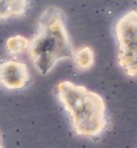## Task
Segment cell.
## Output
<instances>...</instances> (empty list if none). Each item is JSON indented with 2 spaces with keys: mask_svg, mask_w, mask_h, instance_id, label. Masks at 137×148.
<instances>
[{
  "mask_svg": "<svg viewBox=\"0 0 137 148\" xmlns=\"http://www.w3.org/2000/svg\"><path fill=\"white\" fill-rule=\"evenodd\" d=\"M28 55L41 75L49 73L56 64L73 56V47L64 24L62 11L49 7L39 21L35 37L29 42Z\"/></svg>",
  "mask_w": 137,
  "mask_h": 148,
  "instance_id": "1",
  "label": "cell"
},
{
  "mask_svg": "<svg viewBox=\"0 0 137 148\" xmlns=\"http://www.w3.org/2000/svg\"><path fill=\"white\" fill-rule=\"evenodd\" d=\"M57 88L77 134L94 137L103 132L107 125L106 108L99 94L70 82H62Z\"/></svg>",
  "mask_w": 137,
  "mask_h": 148,
  "instance_id": "2",
  "label": "cell"
},
{
  "mask_svg": "<svg viewBox=\"0 0 137 148\" xmlns=\"http://www.w3.org/2000/svg\"><path fill=\"white\" fill-rule=\"evenodd\" d=\"M118 63L125 74L137 77V11L131 10L116 24Z\"/></svg>",
  "mask_w": 137,
  "mask_h": 148,
  "instance_id": "3",
  "label": "cell"
},
{
  "mask_svg": "<svg viewBox=\"0 0 137 148\" xmlns=\"http://www.w3.org/2000/svg\"><path fill=\"white\" fill-rule=\"evenodd\" d=\"M29 81L27 65L20 62L8 61L0 64V84L9 89H20Z\"/></svg>",
  "mask_w": 137,
  "mask_h": 148,
  "instance_id": "4",
  "label": "cell"
},
{
  "mask_svg": "<svg viewBox=\"0 0 137 148\" xmlns=\"http://www.w3.org/2000/svg\"><path fill=\"white\" fill-rule=\"evenodd\" d=\"M27 4V1H0V19L23 15Z\"/></svg>",
  "mask_w": 137,
  "mask_h": 148,
  "instance_id": "5",
  "label": "cell"
},
{
  "mask_svg": "<svg viewBox=\"0 0 137 148\" xmlns=\"http://www.w3.org/2000/svg\"><path fill=\"white\" fill-rule=\"evenodd\" d=\"M75 63L81 69H88L93 64V52L89 47H84L76 51L74 56Z\"/></svg>",
  "mask_w": 137,
  "mask_h": 148,
  "instance_id": "6",
  "label": "cell"
},
{
  "mask_svg": "<svg viewBox=\"0 0 137 148\" xmlns=\"http://www.w3.org/2000/svg\"><path fill=\"white\" fill-rule=\"evenodd\" d=\"M29 42L26 38L17 35L10 38L6 42V48L8 51L11 54H17L22 52L28 46Z\"/></svg>",
  "mask_w": 137,
  "mask_h": 148,
  "instance_id": "7",
  "label": "cell"
},
{
  "mask_svg": "<svg viewBox=\"0 0 137 148\" xmlns=\"http://www.w3.org/2000/svg\"><path fill=\"white\" fill-rule=\"evenodd\" d=\"M0 148H3V146H2V142H1V137H0Z\"/></svg>",
  "mask_w": 137,
  "mask_h": 148,
  "instance_id": "8",
  "label": "cell"
}]
</instances>
